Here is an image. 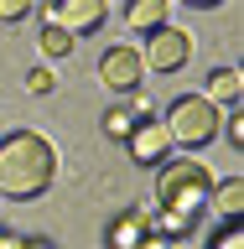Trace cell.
<instances>
[{
  "label": "cell",
  "instance_id": "6da1fadb",
  "mask_svg": "<svg viewBox=\"0 0 244 249\" xmlns=\"http://www.w3.org/2000/svg\"><path fill=\"white\" fill-rule=\"evenodd\" d=\"M57 177V151L52 140L37 130H11L0 140V197L11 202H31L42 197Z\"/></svg>",
  "mask_w": 244,
  "mask_h": 249
},
{
  "label": "cell",
  "instance_id": "7a4b0ae2",
  "mask_svg": "<svg viewBox=\"0 0 244 249\" xmlns=\"http://www.w3.org/2000/svg\"><path fill=\"white\" fill-rule=\"evenodd\" d=\"M208 197H213V177H208L203 161H192V156L161 161V171H156V202H161V213L203 218L208 213Z\"/></svg>",
  "mask_w": 244,
  "mask_h": 249
},
{
  "label": "cell",
  "instance_id": "3957f363",
  "mask_svg": "<svg viewBox=\"0 0 244 249\" xmlns=\"http://www.w3.org/2000/svg\"><path fill=\"white\" fill-rule=\"evenodd\" d=\"M218 109L203 99V93H177L167 104V120H161V130H167L171 145H182V151H203V145H213L218 140Z\"/></svg>",
  "mask_w": 244,
  "mask_h": 249
},
{
  "label": "cell",
  "instance_id": "277c9868",
  "mask_svg": "<svg viewBox=\"0 0 244 249\" xmlns=\"http://www.w3.org/2000/svg\"><path fill=\"white\" fill-rule=\"evenodd\" d=\"M104 0H57V5H42V26H57L68 36H83V31L104 26Z\"/></svg>",
  "mask_w": 244,
  "mask_h": 249
},
{
  "label": "cell",
  "instance_id": "5b68a950",
  "mask_svg": "<svg viewBox=\"0 0 244 249\" xmlns=\"http://www.w3.org/2000/svg\"><path fill=\"white\" fill-rule=\"evenodd\" d=\"M187 57H192V36H187L182 26H161V31H151L140 68H156V73H182Z\"/></svg>",
  "mask_w": 244,
  "mask_h": 249
},
{
  "label": "cell",
  "instance_id": "8992f818",
  "mask_svg": "<svg viewBox=\"0 0 244 249\" xmlns=\"http://www.w3.org/2000/svg\"><path fill=\"white\" fill-rule=\"evenodd\" d=\"M99 78H104L114 93H135L146 68H140V52L135 47H109L104 57H99Z\"/></svg>",
  "mask_w": 244,
  "mask_h": 249
},
{
  "label": "cell",
  "instance_id": "52a82bcc",
  "mask_svg": "<svg viewBox=\"0 0 244 249\" xmlns=\"http://www.w3.org/2000/svg\"><path fill=\"white\" fill-rule=\"evenodd\" d=\"M125 151H130V161H135V166H161V161L171 156V140H167V130H161V120H151V114H146V120L130 130Z\"/></svg>",
  "mask_w": 244,
  "mask_h": 249
},
{
  "label": "cell",
  "instance_id": "ba28073f",
  "mask_svg": "<svg viewBox=\"0 0 244 249\" xmlns=\"http://www.w3.org/2000/svg\"><path fill=\"white\" fill-rule=\"evenodd\" d=\"M146 233H151V218L140 213V208H120V213L109 218V229H104V249H140Z\"/></svg>",
  "mask_w": 244,
  "mask_h": 249
},
{
  "label": "cell",
  "instance_id": "9c48e42d",
  "mask_svg": "<svg viewBox=\"0 0 244 249\" xmlns=\"http://www.w3.org/2000/svg\"><path fill=\"white\" fill-rule=\"evenodd\" d=\"M208 208H213L224 223H239V213H244V177L213 182V197H208Z\"/></svg>",
  "mask_w": 244,
  "mask_h": 249
},
{
  "label": "cell",
  "instance_id": "30bf717a",
  "mask_svg": "<svg viewBox=\"0 0 244 249\" xmlns=\"http://www.w3.org/2000/svg\"><path fill=\"white\" fill-rule=\"evenodd\" d=\"M239 93H244V78H239V68H213V73H208V93H203V99H208V104H239Z\"/></svg>",
  "mask_w": 244,
  "mask_h": 249
},
{
  "label": "cell",
  "instance_id": "8fae6325",
  "mask_svg": "<svg viewBox=\"0 0 244 249\" xmlns=\"http://www.w3.org/2000/svg\"><path fill=\"white\" fill-rule=\"evenodd\" d=\"M140 120H146V104H140V99H135V104H114V109L104 114V135L125 145V140H130V130H135Z\"/></svg>",
  "mask_w": 244,
  "mask_h": 249
},
{
  "label": "cell",
  "instance_id": "7c38bea8",
  "mask_svg": "<svg viewBox=\"0 0 244 249\" xmlns=\"http://www.w3.org/2000/svg\"><path fill=\"white\" fill-rule=\"evenodd\" d=\"M130 26L135 31H161L167 26V0H130Z\"/></svg>",
  "mask_w": 244,
  "mask_h": 249
},
{
  "label": "cell",
  "instance_id": "4fadbf2b",
  "mask_svg": "<svg viewBox=\"0 0 244 249\" xmlns=\"http://www.w3.org/2000/svg\"><path fill=\"white\" fill-rule=\"evenodd\" d=\"M37 42H42L47 57H68V52H73V36H68V31H57V26H42V36H37Z\"/></svg>",
  "mask_w": 244,
  "mask_h": 249
},
{
  "label": "cell",
  "instance_id": "5bb4252c",
  "mask_svg": "<svg viewBox=\"0 0 244 249\" xmlns=\"http://www.w3.org/2000/svg\"><path fill=\"white\" fill-rule=\"evenodd\" d=\"M208 249H244V229L239 223H224V229L208 239Z\"/></svg>",
  "mask_w": 244,
  "mask_h": 249
},
{
  "label": "cell",
  "instance_id": "9a60e30c",
  "mask_svg": "<svg viewBox=\"0 0 244 249\" xmlns=\"http://www.w3.org/2000/svg\"><path fill=\"white\" fill-rule=\"evenodd\" d=\"M52 83H57L52 68H31V73H26V89H31V93H52Z\"/></svg>",
  "mask_w": 244,
  "mask_h": 249
},
{
  "label": "cell",
  "instance_id": "2e32d148",
  "mask_svg": "<svg viewBox=\"0 0 244 249\" xmlns=\"http://www.w3.org/2000/svg\"><path fill=\"white\" fill-rule=\"evenodd\" d=\"M26 16H31L26 0H0V21H11V26H16V21H26Z\"/></svg>",
  "mask_w": 244,
  "mask_h": 249
},
{
  "label": "cell",
  "instance_id": "e0dca14e",
  "mask_svg": "<svg viewBox=\"0 0 244 249\" xmlns=\"http://www.w3.org/2000/svg\"><path fill=\"white\" fill-rule=\"evenodd\" d=\"M224 135H229V145H244V120H239V109L224 120Z\"/></svg>",
  "mask_w": 244,
  "mask_h": 249
},
{
  "label": "cell",
  "instance_id": "ac0fdd59",
  "mask_svg": "<svg viewBox=\"0 0 244 249\" xmlns=\"http://www.w3.org/2000/svg\"><path fill=\"white\" fill-rule=\"evenodd\" d=\"M140 249H177V244H171V239H161V233H146V239H140Z\"/></svg>",
  "mask_w": 244,
  "mask_h": 249
},
{
  "label": "cell",
  "instance_id": "d6986e66",
  "mask_svg": "<svg viewBox=\"0 0 244 249\" xmlns=\"http://www.w3.org/2000/svg\"><path fill=\"white\" fill-rule=\"evenodd\" d=\"M21 249H57V244H52L47 233H31V239H21Z\"/></svg>",
  "mask_w": 244,
  "mask_h": 249
}]
</instances>
